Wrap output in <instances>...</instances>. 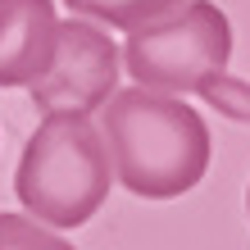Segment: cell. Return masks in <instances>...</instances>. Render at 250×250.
<instances>
[{
  "label": "cell",
  "mask_w": 250,
  "mask_h": 250,
  "mask_svg": "<svg viewBox=\"0 0 250 250\" xmlns=\"http://www.w3.org/2000/svg\"><path fill=\"white\" fill-rule=\"evenodd\" d=\"M119 78H123V50L114 46V37L100 23L73 14L68 23H60L50 68L27 91L41 114H96L119 91Z\"/></svg>",
  "instance_id": "cell-4"
},
{
  "label": "cell",
  "mask_w": 250,
  "mask_h": 250,
  "mask_svg": "<svg viewBox=\"0 0 250 250\" xmlns=\"http://www.w3.org/2000/svg\"><path fill=\"white\" fill-rule=\"evenodd\" d=\"M114 159L91 114H46L23 146L14 191L23 214L55 232L91 223L96 209L109 200Z\"/></svg>",
  "instance_id": "cell-2"
},
{
  "label": "cell",
  "mask_w": 250,
  "mask_h": 250,
  "mask_svg": "<svg viewBox=\"0 0 250 250\" xmlns=\"http://www.w3.org/2000/svg\"><path fill=\"white\" fill-rule=\"evenodd\" d=\"M232 60V23L214 0H187L182 9L127 32L123 73L146 91L187 96L205 91L228 73Z\"/></svg>",
  "instance_id": "cell-3"
},
{
  "label": "cell",
  "mask_w": 250,
  "mask_h": 250,
  "mask_svg": "<svg viewBox=\"0 0 250 250\" xmlns=\"http://www.w3.org/2000/svg\"><path fill=\"white\" fill-rule=\"evenodd\" d=\"M64 5L78 14V19L119 27V32H137V27L164 19V14H173V9H182L187 0H64Z\"/></svg>",
  "instance_id": "cell-6"
},
{
  "label": "cell",
  "mask_w": 250,
  "mask_h": 250,
  "mask_svg": "<svg viewBox=\"0 0 250 250\" xmlns=\"http://www.w3.org/2000/svg\"><path fill=\"white\" fill-rule=\"evenodd\" d=\"M100 137L114 159V182L141 200L187 196L209 168V127L182 96L127 86L100 105Z\"/></svg>",
  "instance_id": "cell-1"
},
{
  "label": "cell",
  "mask_w": 250,
  "mask_h": 250,
  "mask_svg": "<svg viewBox=\"0 0 250 250\" xmlns=\"http://www.w3.org/2000/svg\"><path fill=\"white\" fill-rule=\"evenodd\" d=\"M246 214H250V187H246Z\"/></svg>",
  "instance_id": "cell-9"
},
{
  "label": "cell",
  "mask_w": 250,
  "mask_h": 250,
  "mask_svg": "<svg viewBox=\"0 0 250 250\" xmlns=\"http://www.w3.org/2000/svg\"><path fill=\"white\" fill-rule=\"evenodd\" d=\"M0 250H73L55 228L32 214H0Z\"/></svg>",
  "instance_id": "cell-7"
},
{
  "label": "cell",
  "mask_w": 250,
  "mask_h": 250,
  "mask_svg": "<svg viewBox=\"0 0 250 250\" xmlns=\"http://www.w3.org/2000/svg\"><path fill=\"white\" fill-rule=\"evenodd\" d=\"M200 96L209 100L214 109H223L228 119H241V123H250V78L241 82V78H228V73H223V78H218L214 86H205Z\"/></svg>",
  "instance_id": "cell-8"
},
{
  "label": "cell",
  "mask_w": 250,
  "mask_h": 250,
  "mask_svg": "<svg viewBox=\"0 0 250 250\" xmlns=\"http://www.w3.org/2000/svg\"><path fill=\"white\" fill-rule=\"evenodd\" d=\"M55 37V0H0V86H32L50 68Z\"/></svg>",
  "instance_id": "cell-5"
}]
</instances>
